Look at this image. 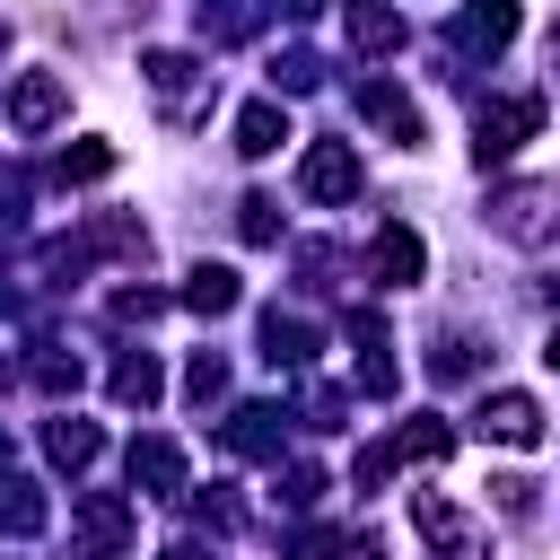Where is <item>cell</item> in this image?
I'll list each match as a JSON object with an SVG mask.
<instances>
[{
    "label": "cell",
    "instance_id": "obj_1",
    "mask_svg": "<svg viewBox=\"0 0 560 560\" xmlns=\"http://www.w3.org/2000/svg\"><path fill=\"white\" fill-rule=\"evenodd\" d=\"M481 228L508 236V245H551L560 236V184H499L490 210H481Z\"/></svg>",
    "mask_w": 560,
    "mask_h": 560
},
{
    "label": "cell",
    "instance_id": "obj_2",
    "mask_svg": "<svg viewBox=\"0 0 560 560\" xmlns=\"http://www.w3.org/2000/svg\"><path fill=\"white\" fill-rule=\"evenodd\" d=\"M534 131H542V96H490V105L472 114V158L499 166V158H516Z\"/></svg>",
    "mask_w": 560,
    "mask_h": 560
},
{
    "label": "cell",
    "instance_id": "obj_3",
    "mask_svg": "<svg viewBox=\"0 0 560 560\" xmlns=\"http://www.w3.org/2000/svg\"><path fill=\"white\" fill-rule=\"evenodd\" d=\"M219 446L245 455V464H280V446H289V411H280V402H236L228 429H219Z\"/></svg>",
    "mask_w": 560,
    "mask_h": 560
},
{
    "label": "cell",
    "instance_id": "obj_4",
    "mask_svg": "<svg viewBox=\"0 0 560 560\" xmlns=\"http://www.w3.org/2000/svg\"><path fill=\"white\" fill-rule=\"evenodd\" d=\"M298 192H306V201H350V192H359V149H350V140H306Z\"/></svg>",
    "mask_w": 560,
    "mask_h": 560
},
{
    "label": "cell",
    "instance_id": "obj_5",
    "mask_svg": "<svg viewBox=\"0 0 560 560\" xmlns=\"http://www.w3.org/2000/svg\"><path fill=\"white\" fill-rule=\"evenodd\" d=\"M122 472H131V490H140V499H184V446H175V438H158V429H140V438H131Z\"/></svg>",
    "mask_w": 560,
    "mask_h": 560
},
{
    "label": "cell",
    "instance_id": "obj_6",
    "mask_svg": "<svg viewBox=\"0 0 560 560\" xmlns=\"http://www.w3.org/2000/svg\"><path fill=\"white\" fill-rule=\"evenodd\" d=\"M341 35H350V52H402L411 44V18L394 9V0H341Z\"/></svg>",
    "mask_w": 560,
    "mask_h": 560
},
{
    "label": "cell",
    "instance_id": "obj_7",
    "mask_svg": "<svg viewBox=\"0 0 560 560\" xmlns=\"http://www.w3.org/2000/svg\"><path fill=\"white\" fill-rule=\"evenodd\" d=\"M70 114V79L61 70H18V88H9V122L18 131H52Z\"/></svg>",
    "mask_w": 560,
    "mask_h": 560
},
{
    "label": "cell",
    "instance_id": "obj_8",
    "mask_svg": "<svg viewBox=\"0 0 560 560\" xmlns=\"http://www.w3.org/2000/svg\"><path fill=\"white\" fill-rule=\"evenodd\" d=\"M350 105H359V114H368L376 131H394L402 149H420V140H429V122H420V105H411V96H402L394 79H359V88H350Z\"/></svg>",
    "mask_w": 560,
    "mask_h": 560
},
{
    "label": "cell",
    "instance_id": "obj_9",
    "mask_svg": "<svg viewBox=\"0 0 560 560\" xmlns=\"http://www.w3.org/2000/svg\"><path fill=\"white\" fill-rule=\"evenodd\" d=\"M481 438H499V446H542V402L516 394V385L481 394Z\"/></svg>",
    "mask_w": 560,
    "mask_h": 560
},
{
    "label": "cell",
    "instance_id": "obj_10",
    "mask_svg": "<svg viewBox=\"0 0 560 560\" xmlns=\"http://www.w3.org/2000/svg\"><path fill=\"white\" fill-rule=\"evenodd\" d=\"M70 525H79L96 551H122V542H131V499H122V490H79V499H70Z\"/></svg>",
    "mask_w": 560,
    "mask_h": 560
},
{
    "label": "cell",
    "instance_id": "obj_11",
    "mask_svg": "<svg viewBox=\"0 0 560 560\" xmlns=\"http://www.w3.org/2000/svg\"><path fill=\"white\" fill-rule=\"evenodd\" d=\"M350 332H359V394H376V402H385V394L402 385V368H394V350H385V315H376V306H359V315H350Z\"/></svg>",
    "mask_w": 560,
    "mask_h": 560
},
{
    "label": "cell",
    "instance_id": "obj_12",
    "mask_svg": "<svg viewBox=\"0 0 560 560\" xmlns=\"http://www.w3.org/2000/svg\"><path fill=\"white\" fill-rule=\"evenodd\" d=\"M516 26H525V9H516V0H472V9L455 18V44H464V52H508V44H516Z\"/></svg>",
    "mask_w": 560,
    "mask_h": 560
},
{
    "label": "cell",
    "instance_id": "obj_13",
    "mask_svg": "<svg viewBox=\"0 0 560 560\" xmlns=\"http://www.w3.org/2000/svg\"><path fill=\"white\" fill-rule=\"evenodd\" d=\"M315 350H324V332H315L306 315H280V306L262 315V359H271V368H315Z\"/></svg>",
    "mask_w": 560,
    "mask_h": 560
},
{
    "label": "cell",
    "instance_id": "obj_14",
    "mask_svg": "<svg viewBox=\"0 0 560 560\" xmlns=\"http://www.w3.org/2000/svg\"><path fill=\"white\" fill-rule=\"evenodd\" d=\"M411 525L438 542V560H472V525H464V516H455L438 490H411Z\"/></svg>",
    "mask_w": 560,
    "mask_h": 560
},
{
    "label": "cell",
    "instance_id": "obj_15",
    "mask_svg": "<svg viewBox=\"0 0 560 560\" xmlns=\"http://www.w3.org/2000/svg\"><path fill=\"white\" fill-rule=\"evenodd\" d=\"M420 271H429V245H420V228L394 219V228L376 236V280H385V289H411Z\"/></svg>",
    "mask_w": 560,
    "mask_h": 560
},
{
    "label": "cell",
    "instance_id": "obj_16",
    "mask_svg": "<svg viewBox=\"0 0 560 560\" xmlns=\"http://www.w3.org/2000/svg\"><path fill=\"white\" fill-rule=\"evenodd\" d=\"M44 455H52V464H70V472H88V464L105 455V429H96V420H79V411H61V420H44Z\"/></svg>",
    "mask_w": 560,
    "mask_h": 560
},
{
    "label": "cell",
    "instance_id": "obj_17",
    "mask_svg": "<svg viewBox=\"0 0 560 560\" xmlns=\"http://www.w3.org/2000/svg\"><path fill=\"white\" fill-rule=\"evenodd\" d=\"M236 298H245V280H236L228 262H192V271H184V306H192V315H236Z\"/></svg>",
    "mask_w": 560,
    "mask_h": 560
},
{
    "label": "cell",
    "instance_id": "obj_18",
    "mask_svg": "<svg viewBox=\"0 0 560 560\" xmlns=\"http://www.w3.org/2000/svg\"><path fill=\"white\" fill-rule=\"evenodd\" d=\"M140 79H149L166 105H175V96H192V88H210V70H201L192 52H166V44H158V52H140Z\"/></svg>",
    "mask_w": 560,
    "mask_h": 560
},
{
    "label": "cell",
    "instance_id": "obj_19",
    "mask_svg": "<svg viewBox=\"0 0 560 560\" xmlns=\"http://www.w3.org/2000/svg\"><path fill=\"white\" fill-rule=\"evenodd\" d=\"M158 394H166V368H158L149 350H122V359H114V402H122V411H149Z\"/></svg>",
    "mask_w": 560,
    "mask_h": 560
},
{
    "label": "cell",
    "instance_id": "obj_20",
    "mask_svg": "<svg viewBox=\"0 0 560 560\" xmlns=\"http://www.w3.org/2000/svg\"><path fill=\"white\" fill-rule=\"evenodd\" d=\"M44 525H52V499H44L26 472H9V481H0V534H44Z\"/></svg>",
    "mask_w": 560,
    "mask_h": 560
},
{
    "label": "cell",
    "instance_id": "obj_21",
    "mask_svg": "<svg viewBox=\"0 0 560 560\" xmlns=\"http://www.w3.org/2000/svg\"><path fill=\"white\" fill-rule=\"evenodd\" d=\"M280 140H289V114H280V96H254V105L236 114V149H245V158H271Z\"/></svg>",
    "mask_w": 560,
    "mask_h": 560
},
{
    "label": "cell",
    "instance_id": "obj_22",
    "mask_svg": "<svg viewBox=\"0 0 560 560\" xmlns=\"http://www.w3.org/2000/svg\"><path fill=\"white\" fill-rule=\"evenodd\" d=\"M394 455H402V464H446V455H455V429L420 411V420H402V429H394Z\"/></svg>",
    "mask_w": 560,
    "mask_h": 560
},
{
    "label": "cell",
    "instance_id": "obj_23",
    "mask_svg": "<svg viewBox=\"0 0 560 560\" xmlns=\"http://www.w3.org/2000/svg\"><path fill=\"white\" fill-rule=\"evenodd\" d=\"M315 88H324V61H315L306 44L271 52V96H315Z\"/></svg>",
    "mask_w": 560,
    "mask_h": 560
},
{
    "label": "cell",
    "instance_id": "obj_24",
    "mask_svg": "<svg viewBox=\"0 0 560 560\" xmlns=\"http://www.w3.org/2000/svg\"><path fill=\"white\" fill-rule=\"evenodd\" d=\"M52 175H61V184H96V175H114V149H105V140H79V149L52 158Z\"/></svg>",
    "mask_w": 560,
    "mask_h": 560
},
{
    "label": "cell",
    "instance_id": "obj_25",
    "mask_svg": "<svg viewBox=\"0 0 560 560\" xmlns=\"http://www.w3.org/2000/svg\"><path fill=\"white\" fill-rule=\"evenodd\" d=\"M219 394H228V359H219V350H192V368H184V402L210 411Z\"/></svg>",
    "mask_w": 560,
    "mask_h": 560
},
{
    "label": "cell",
    "instance_id": "obj_26",
    "mask_svg": "<svg viewBox=\"0 0 560 560\" xmlns=\"http://www.w3.org/2000/svg\"><path fill=\"white\" fill-rule=\"evenodd\" d=\"M236 228H245V245H280V201L271 192H245L236 201Z\"/></svg>",
    "mask_w": 560,
    "mask_h": 560
},
{
    "label": "cell",
    "instance_id": "obj_27",
    "mask_svg": "<svg viewBox=\"0 0 560 560\" xmlns=\"http://www.w3.org/2000/svg\"><path fill=\"white\" fill-rule=\"evenodd\" d=\"M88 245H105V254H131V262H140V254H149V228H131V219H114V210H105V219L88 228Z\"/></svg>",
    "mask_w": 560,
    "mask_h": 560
},
{
    "label": "cell",
    "instance_id": "obj_28",
    "mask_svg": "<svg viewBox=\"0 0 560 560\" xmlns=\"http://www.w3.org/2000/svg\"><path fill=\"white\" fill-rule=\"evenodd\" d=\"M394 464H402V455H394V438H376V446H359L350 481H359V490H385V481H394Z\"/></svg>",
    "mask_w": 560,
    "mask_h": 560
},
{
    "label": "cell",
    "instance_id": "obj_29",
    "mask_svg": "<svg viewBox=\"0 0 560 560\" xmlns=\"http://www.w3.org/2000/svg\"><path fill=\"white\" fill-rule=\"evenodd\" d=\"M271 499H280V508H289V516H306V508H315V499H324V472H315V464H289V481H280V490H271Z\"/></svg>",
    "mask_w": 560,
    "mask_h": 560
},
{
    "label": "cell",
    "instance_id": "obj_30",
    "mask_svg": "<svg viewBox=\"0 0 560 560\" xmlns=\"http://www.w3.org/2000/svg\"><path fill=\"white\" fill-rule=\"evenodd\" d=\"M35 385H44V394H79V359H61V350L44 341V350H35Z\"/></svg>",
    "mask_w": 560,
    "mask_h": 560
},
{
    "label": "cell",
    "instance_id": "obj_31",
    "mask_svg": "<svg viewBox=\"0 0 560 560\" xmlns=\"http://www.w3.org/2000/svg\"><path fill=\"white\" fill-rule=\"evenodd\" d=\"M306 429H350V394L341 385H315L306 394Z\"/></svg>",
    "mask_w": 560,
    "mask_h": 560
},
{
    "label": "cell",
    "instance_id": "obj_32",
    "mask_svg": "<svg viewBox=\"0 0 560 560\" xmlns=\"http://www.w3.org/2000/svg\"><path fill=\"white\" fill-rule=\"evenodd\" d=\"M341 525H306V534H289V560H341Z\"/></svg>",
    "mask_w": 560,
    "mask_h": 560
},
{
    "label": "cell",
    "instance_id": "obj_33",
    "mask_svg": "<svg viewBox=\"0 0 560 560\" xmlns=\"http://www.w3.org/2000/svg\"><path fill=\"white\" fill-rule=\"evenodd\" d=\"M490 499H499V516H534V481L525 472H490Z\"/></svg>",
    "mask_w": 560,
    "mask_h": 560
},
{
    "label": "cell",
    "instance_id": "obj_34",
    "mask_svg": "<svg viewBox=\"0 0 560 560\" xmlns=\"http://www.w3.org/2000/svg\"><path fill=\"white\" fill-rule=\"evenodd\" d=\"M192 516H201L210 534H228V525H236V499H228V490L210 481V490H192Z\"/></svg>",
    "mask_w": 560,
    "mask_h": 560
},
{
    "label": "cell",
    "instance_id": "obj_35",
    "mask_svg": "<svg viewBox=\"0 0 560 560\" xmlns=\"http://www.w3.org/2000/svg\"><path fill=\"white\" fill-rule=\"evenodd\" d=\"M114 315H122V324H158V315H166V298H158V289H122V298H114Z\"/></svg>",
    "mask_w": 560,
    "mask_h": 560
},
{
    "label": "cell",
    "instance_id": "obj_36",
    "mask_svg": "<svg viewBox=\"0 0 560 560\" xmlns=\"http://www.w3.org/2000/svg\"><path fill=\"white\" fill-rule=\"evenodd\" d=\"M18 210H26V175L0 166V228H18Z\"/></svg>",
    "mask_w": 560,
    "mask_h": 560
},
{
    "label": "cell",
    "instance_id": "obj_37",
    "mask_svg": "<svg viewBox=\"0 0 560 560\" xmlns=\"http://www.w3.org/2000/svg\"><path fill=\"white\" fill-rule=\"evenodd\" d=\"M472 368V341H438V376H464Z\"/></svg>",
    "mask_w": 560,
    "mask_h": 560
},
{
    "label": "cell",
    "instance_id": "obj_38",
    "mask_svg": "<svg viewBox=\"0 0 560 560\" xmlns=\"http://www.w3.org/2000/svg\"><path fill=\"white\" fill-rule=\"evenodd\" d=\"M271 9H280V18H289V26H306V18H324V9H332V0H271Z\"/></svg>",
    "mask_w": 560,
    "mask_h": 560
},
{
    "label": "cell",
    "instance_id": "obj_39",
    "mask_svg": "<svg viewBox=\"0 0 560 560\" xmlns=\"http://www.w3.org/2000/svg\"><path fill=\"white\" fill-rule=\"evenodd\" d=\"M158 560H219V551H210V542H166Z\"/></svg>",
    "mask_w": 560,
    "mask_h": 560
},
{
    "label": "cell",
    "instance_id": "obj_40",
    "mask_svg": "<svg viewBox=\"0 0 560 560\" xmlns=\"http://www.w3.org/2000/svg\"><path fill=\"white\" fill-rule=\"evenodd\" d=\"M542 368H551V376H560V324H551V341H542Z\"/></svg>",
    "mask_w": 560,
    "mask_h": 560
},
{
    "label": "cell",
    "instance_id": "obj_41",
    "mask_svg": "<svg viewBox=\"0 0 560 560\" xmlns=\"http://www.w3.org/2000/svg\"><path fill=\"white\" fill-rule=\"evenodd\" d=\"M0 464H9V429H0Z\"/></svg>",
    "mask_w": 560,
    "mask_h": 560
},
{
    "label": "cell",
    "instance_id": "obj_42",
    "mask_svg": "<svg viewBox=\"0 0 560 560\" xmlns=\"http://www.w3.org/2000/svg\"><path fill=\"white\" fill-rule=\"evenodd\" d=\"M0 61H9V26H0Z\"/></svg>",
    "mask_w": 560,
    "mask_h": 560
},
{
    "label": "cell",
    "instance_id": "obj_43",
    "mask_svg": "<svg viewBox=\"0 0 560 560\" xmlns=\"http://www.w3.org/2000/svg\"><path fill=\"white\" fill-rule=\"evenodd\" d=\"M551 52H560V35H551Z\"/></svg>",
    "mask_w": 560,
    "mask_h": 560
},
{
    "label": "cell",
    "instance_id": "obj_44",
    "mask_svg": "<svg viewBox=\"0 0 560 560\" xmlns=\"http://www.w3.org/2000/svg\"><path fill=\"white\" fill-rule=\"evenodd\" d=\"M88 560H105V551H88Z\"/></svg>",
    "mask_w": 560,
    "mask_h": 560
},
{
    "label": "cell",
    "instance_id": "obj_45",
    "mask_svg": "<svg viewBox=\"0 0 560 560\" xmlns=\"http://www.w3.org/2000/svg\"><path fill=\"white\" fill-rule=\"evenodd\" d=\"M0 560H9V551H0Z\"/></svg>",
    "mask_w": 560,
    "mask_h": 560
}]
</instances>
